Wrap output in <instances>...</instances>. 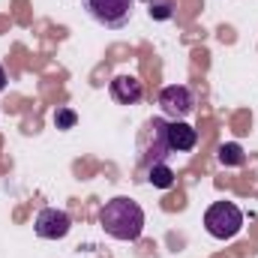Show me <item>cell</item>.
Masks as SVG:
<instances>
[{
    "instance_id": "6da1fadb",
    "label": "cell",
    "mask_w": 258,
    "mask_h": 258,
    "mask_svg": "<svg viewBox=\"0 0 258 258\" xmlns=\"http://www.w3.org/2000/svg\"><path fill=\"white\" fill-rule=\"evenodd\" d=\"M99 225H102V231L108 234V237H114V240H138L141 237V231H144V210H141V204L138 201H132V198H111V201H105V207L99 210Z\"/></svg>"
},
{
    "instance_id": "7a4b0ae2",
    "label": "cell",
    "mask_w": 258,
    "mask_h": 258,
    "mask_svg": "<svg viewBox=\"0 0 258 258\" xmlns=\"http://www.w3.org/2000/svg\"><path fill=\"white\" fill-rule=\"evenodd\" d=\"M138 150H141V162H144V171L156 162H168L174 153L168 147V120L165 117H150L144 129H141V138H138Z\"/></svg>"
},
{
    "instance_id": "3957f363",
    "label": "cell",
    "mask_w": 258,
    "mask_h": 258,
    "mask_svg": "<svg viewBox=\"0 0 258 258\" xmlns=\"http://www.w3.org/2000/svg\"><path fill=\"white\" fill-rule=\"evenodd\" d=\"M204 228H207V234L216 237V240H231V237H237L240 228H243V213H240V207L231 204V201H216V204H210L207 213H204Z\"/></svg>"
},
{
    "instance_id": "277c9868",
    "label": "cell",
    "mask_w": 258,
    "mask_h": 258,
    "mask_svg": "<svg viewBox=\"0 0 258 258\" xmlns=\"http://www.w3.org/2000/svg\"><path fill=\"white\" fill-rule=\"evenodd\" d=\"M84 9L96 24L108 30H123L132 18L135 0H84Z\"/></svg>"
},
{
    "instance_id": "5b68a950",
    "label": "cell",
    "mask_w": 258,
    "mask_h": 258,
    "mask_svg": "<svg viewBox=\"0 0 258 258\" xmlns=\"http://www.w3.org/2000/svg\"><path fill=\"white\" fill-rule=\"evenodd\" d=\"M159 108L171 120H186L195 111V93L186 84H168L159 90Z\"/></svg>"
},
{
    "instance_id": "8992f818",
    "label": "cell",
    "mask_w": 258,
    "mask_h": 258,
    "mask_svg": "<svg viewBox=\"0 0 258 258\" xmlns=\"http://www.w3.org/2000/svg\"><path fill=\"white\" fill-rule=\"evenodd\" d=\"M33 231L42 240H63L66 234L72 231V216L66 210H60V207H42L36 213Z\"/></svg>"
},
{
    "instance_id": "52a82bcc",
    "label": "cell",
    "mask_w": 258,
    "mask_h": 258,
    "mask_svg": "<svg viewBox=\"0 0 258 258\" xmlns=\"http://www.w3.org/2000/svg\"><path fill=\"white\" fill-rule=\"evenodd\" d=\"M108 93H111V99H114L117 105H135V102H141V96H144V84H141L135 75H117V78H111Z\"/></svg>"
},
{
    "instance_id": "ba28073f",
    "label": "cell",
    "mask_w": 258,
    "mask_h": 258,
    "mask_svg": "<svg viewBox=\"0 0 258 258\" xmlns=\"http://www.w3.org/2000/svg\"><path fill=\"white\" fill-rule=\"evenodd\" d=\"M198 144V132L186 120H168V147L171 153H189Z\"/></svg>"
},
{
    "instance_id": "9c48e42d",
    "label": "cell",
    "mask_w": 258,
    "mask_h": 258,
    "mask_svg": "<svg viewBox=\"0 0 258 258\" xmlns=\"http://www.w3.org/2000/svg\"><path fill=\"white\" fill-rule=\"evenodd\" d=\"M144 174H147V183H150L153 189H171V186H174V168H171L168 162H156V165H150Z\"/></svg>"
},
{
    "instance_id": "30bf717a",
    "label": "cell",
    "mask_w": 258,
    "mask_h": 258,
    "mask_svg": "<svg viewBox=\"0 0 258 258\" xmlns=\"http://www.w3.org/2000/svg\"><path fill=\"white\" fill-rule=\"evenodd\" d=\"M216 159H219V165H225V168H240V165L246 162V153H243V147H240L237 141H228V144H219Z\"/></svg>"
},
{
    "instance_id": "8fae6325",
    "label": "cell",
    "mask_w": 258,
    "mask_h": 258,
    "mask_svg": "<svg viewBox=\"0 0 258 258\" xmlns=\"http://www.w3.org/2000/svg\"><path fill=\"white\" fill-rule=\"evenodd\" d=\"M174 0H150V18L153 21H171L174 18Z\"/></svg>"
},
{
    "instance_id": "7c38bea8",
    "label": "cell",
    "mask_w": 258,
    "mask_h": 258,
    "mask_svg": "<svg viewBox=\"0 0 258 258\" xmlns=\"http://www.w3.org/2000/svg\"><path fill=\"white\" fill-rule=\"evenodd\" d=\"M75 123H78V114H75V111H72V108H57V111H54V126L57 129H72L75 126Z\"/></svg>"
},
{
    "instance_id": "4fadbf2b",
    "label": "cell",
    "mask_w": 258,
    "mask_h": 258,
    "mask_svg": "<svg viewBox=\"0 0 258 258\" xmlns=\"http://www.w3.org/2000/svg\"><path fill=\"white\" fill-rule=\"evenodd\" d=\"M3 87H6V69L0 66V93H3Z\"/></svg>"
}]
</instances>
